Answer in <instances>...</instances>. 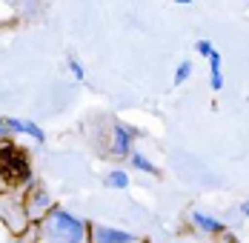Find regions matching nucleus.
I'll return each mask as SVG.
<instances>
[{
	"label": "nucleus",
	"instance_id": "3",
	"mask_svg": "<svg viewBox=\"0 0 249 243\" xmlns=\"http://www.w3.org/2000/svg\"><path fill=\"white\" fill-rule=\"evenodd\" d=\"M135 138H138V132H135L132 126H126V123H115V126H112V155H115V157H126V155H132V143H135Z\"/></svg>",
	"mask_w": 249,
	"mask_h": 243
},
{
	"label": "nucleus",
	"instance_id": "6",
	"mask_svg": "<svg viewBox=\"0 0 249 243\" xmlns=\"http://www.w3.org/2000/svg\"><path fill=\"white\" fill-rule=\"evenodd\" d=\"M192 223L198 226L200 232H206V235H221L224 232L221 220H215L212 215H203V212H192Z\"/></svg>",
	"mask_w": 249,
	"mask_h": 243
},
{
	"label": "nucleus",
	"instance_id": "10",
	"mask_svg": "<svg viewBox=\"0 0 249 243\" xmlns=\"http://www.w3.org/2000/svg\"><path fill=\"white\" fill-rule=\"evenodd\" d=\"M189 74H192V63H189V60H183V63L175 69V86L186 83V80H189Z\"/></svg>",
	"mask_w": 249,
	"mask_h": 243
},
{
	"label": "nucleus",
	"instance_id": "12",
	"mask_svg": "<svg viewBox=\"0 0 249 243\" xmlns=\"http://www.w3.org/2000/svg\"><path fill=\"white\" fill-rule=\"evenodd\" d=\"M69 69H72V74H75L77 80H83V77H86V72H83V66L77 63V57H69Z\"/></svg>",
	"mask_w": 249,
	"mask_h": 243
},
{
	"label": "nucleus",
	"instance_id": "15",
	"mask_svg": "<svg viewBox=\"0 0 249 243\" xmlns=\"http://www.w3.org/2000/svg\"><path fill=\"white\" fill-rule=\"evenodd\" d=\"M175 3H192V0H175Z\"/></svg>",
	"mask_w": 249,
	"mask_h": 243
},
{
	"label": "nucleus",
	"instance_id": "7",
	"mask_svg": "<svg viewBox=\"0 0 249 243\" xmlns=\"http://www.w3.org/2000/svg\"><path fill=\"white\" fill-rule=\"evenodd\" d=\"M221 66H224V57H221V52H212L209 54V83H212V89L215 92H221L224 89V72H221Z\"/></svg>",
	"mask_w": 249,
	"mask_h": 243
},
{
	"label": "nucleus",
	"instance_id": "2",
	"mask_svg": "<svg viewBox=\"0 0 249 243\" xmlns=\"http://www.w3.org/2000/svg\"><path fill=\"white\" fill-rule=\"evenodd\" d=\"M29 157L23 149H18L15 143L0 146V174L6 183H26L29 180Z\"/></svg>",
	"mask_w": 249,
	"mask_h": 243
},
{
	"label": "nucleus",
	"instance_id": "11",
	"mask_svg": "<svg viewBox=\"0 0 249 243\" xmlns=\"http://www.w3.org/2000/svg\"><path fill=\"white\" fill-rule=\"evenodd\" d=\"M195 52H198V54H203V57H209V54L215 52V46H212L209 40H198V43H195Z\"/></svg>",
	"mask_w": 249,
	"mask_h": 243
},
{
	"label": "nucleus",
	"instance_id": "14",
	"mask_svg": "<svg viewBox=\"0 0 249 243\" xmlns=\"http://www.w3.org/2000/svg\"><path fill=\"white\" fill-rule=\"evenodd\" d=\"M6 129H9V126H6V121H0V135H3V132H6Z\"/></svg>",
	"mask_w": 249,
	"mask_h": 243
},
{
	"label": "nucleus",
	"instance_id": "5",
	"mask_svg": "<svg viewBox=\"0 0 249 243\" xmlns=\"http://www.w3.org/2000/svg\"><path fill=\"white\" fill-rule=\"evenodd\" d=\"M6 126H9V132H18V135H29V138H35L37 143H43V140H46L43 129H40V126H35L32 121H18V118H6Z\"/></svg>",
	"mask_w": 249,
	"mask_h": 243
},
{
	"label": "nucleus",
	"instance_id": "4",
	"mask_svg": "<svg viewBox=\"0 0 249 243\" xmlns=\"http://www.w3.org/2000/svg\"><path fill=\"white\" fill-rule=\"evenodd\" d=\"M92 241L95 243H135V235L121 232V229H109V226H95L92 229Z\"/></svg>",
	"mask_w": 249,
	"mask_h": 243
},
{
	"label": "nucleus",
	"instance_id": "1",
	"mask_svg": "<svg viewBox=\"0 0 249 243\" xmlns=\"http://www.w3.org/2000/svg\"><path fill=\"white\" fill-rule=\"evenodd\" d=\"M46 238L49 243H83L86 226L66 209H52L49 220H46Z\"/></svg>",
	"mask_w": 249,
	"mask_h": 243
},
{
	"label": "nucleus",
	"instance_id": "8",
	"mask_svg": "<svg viewBox=\"0 0 249 243\" xmlns=\"http://www.w3.org/2000/svg\"><path fill=\"white\" fill-rule=\"evenodd\" d=\"M129 160H132V166H135L138 172H146V174H158V166H155V163H149V160H146V157H143L141 152H132V155H129Z\"/></svg>",
	"mask_w": 249,
	"mask_h": 243
},
{
	"label": "nucleus",
	"instance_id": "13",
	"mask_svg": "<svg viewBox=\"0 0 249 243\" xmlns=\"http://www.w3.org/2000/svg\"><path fill=\"white\" fill-rule=\"evenodd\" d=\"M241 212H244V215H247V218H249V200H247V203H244V206H241Z\"/></svg>",
	"mask_w": 249,
	"mask_h": 243
},
{
	"label": "nucleus",
	"instance_id": "9",
	"mask_svg": "<svg viewBox=\"0 0 249 243\" xmlns=\"http://www.w3.org/2000/svg\"><path fill=\"white\" fill-rule=\"evenodd\" d=\"M106 186H112V189H126V186H129V174L121 172V169L109 172V174H106Z\"/></svg>",
	"mask_w": 249,
	"mask_h": 243
}]
</instances>
